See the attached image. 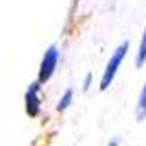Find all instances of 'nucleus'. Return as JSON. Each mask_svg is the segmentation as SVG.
I'll return each instance as SVG.
<instances>
[{
  "label": "nucleus",
  "mask_w": 146,
  "mask_h": 146,
  "mask_svg": "<svg viewBox=\"0 0 146 146\" xmlns=\"http://www.w3.org/2000/svg\"><path fill=\"white\" fill-rule=\"evenodd\" d=\"M135 118L137 122H142L146 118V81L140 90V96H137V105H135Z\"/></svg>",
  "instance_id": "obj_4"
},
{
  "label": "nucleus",
  "mask_w": 146,
  "mask_h": 146,
  "mask_svg": "<svg viewBox=\"0 0 146 146\" xmlns=\"http://www.w3.org/2000/svg\"><path fill=\"white\" fill-rule=\"evenodd\" d=\"M127 52H129V42H122L120 46H118L113 52H111V57H109V61H107V66H105V70H103V76H100V90H109V85L113 83V79H116V74H118V70H120V66H122V61H124V57H127Z\"/></svg>",
  "instance_id": "obj_1"
},
{
  "label": "nucleus",
  "mask_w": 146,
  "mask_h": 146,
  "mask_svg": "<svg viewBox=\"0 0 146 146\" xmlns=\"http://www.w3.org/2000/svg\"><path fill=\"white\" fill-rule=\"evenodd\" d=\"M90 85H92V74H87V76H85V85H83V90H90Z\"/></svg>",
  "instance_id": "obj_7"
},
{
  "label": "nucleus",
  "mask_w": 146,
  "mask_h": 146,
  "mask_svg": "<svg viewBox=\"0 0 146 146\" xmlns=\"http://www.w3.org/2000/svg\"><path fill=\"white\" fill-rule=\"evenodd\" d=\"M59 48H57L55 44L52 46H48V50L44 52V57H42V61H39V72H37V81L39 83H48L50 79H52V74H55V70H57V63H59Z\"/></svg>",
  "instance_id": "obj_2"
},
{
  "label": "nucleus",
  "mask_w": 146,
  "mask_h": 146,
  "mask_svg": "<svg viewBox=\"0 0 146 146\" xmlns=\"http://www.w3.org/2000/svg\"><path fill=\"white\" fill-rule=\"evenodd\" d=\"M107 146H120V140H111V142H109Z\"/></svg>",
  "instance_id": "obj_8"
},
{
  "label": "nucleus",
  "mask_w": 146,
  "mask_h": 146,
  "mask_svg": "<svg viewBox=\"0 0 146 146\" xmlns=\"http://www.w3.org/2000/svg\"><path fill=\"white\" fill-rule=\"evenodd\" d=\"M72 98H74V90H66L63 96L59 98V103H57V111H66L72 105Z\"/></svg>",
  "instance_id": "obj_6"
},
{
  "label": "nucleus",
  "mask_w": 146,
  "mask_h": 146,
  "mask_svg": "<svg viewBox=\"0 0 146 146\" xmlns=\"http://www.w3.org/2000/svg\"><path fill=\"white\" fill-rule=\"evenodd\" d=\"M146 63V29L142 33V39H140V48H137V55H135V68H142Z\"/></svg>",
  "instance_id": "obj_5"
},
{
  "label": "nucleus",
  "mask_w": 146,
  "mask_h": 146,
  "mask_svg": "<svg viewBox=\"0 0 146 146\" xmlns=\"http://www.w3.org/2000/svg\"><path fill=\"white\" fill-rule=\"evenodd\" d=\"M39 90H42V83H39V81H33V83L26 87L24 109H26V116H31V118H37L39 111H42V96H39Z\"/></svg>",
  "instance_id": "obj_3"
}]
</instances>
